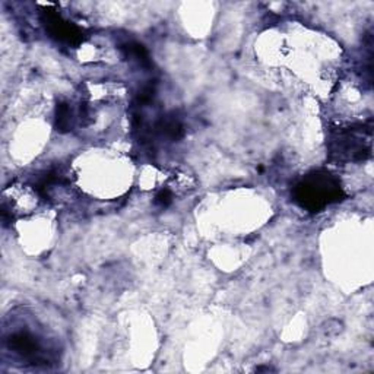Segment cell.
Here are the masks:
<instances>
[{
  "label": "cell",
  "mask_w": 374,
  "mask_h": 374,
  "mask_svg": "<svg viewBox=\"0 0 374 374\" xmlns=\"http://www.w3.org/2000/svg\"><path fill=\"white\" fill-rule=\"evenodd\" d=\"M72 120V111L68 104H60L57 107V127L60 129H69Z\"/></svg>",
  "instance_id": "cell-2"
},
{
  "label": "cell",
  "mask_w": 374,
  "mask_h": 374,
  "mask_svg": "<svg viewBox=\"0 0 374 374\" xmlns=\"http://www.w3.org/2000/svg\"><path fill=\"white\" fill-rule=\"evenodd\" d=\"M339 187L333 184L327 174L324 177H314L310 178L307 183H303L298 187V199L301 201L303 206L310 209H317L330 201H336L339 198Z\"/></svg>",
  "instance_id": "cell-1"
},
{
  "label": "cell",
  "mask_w": 374,
  "mask_h": 374,
  "mask_svg": "<svg viewBox=\"0 0 374 374\" xmlns=\"http://www.w3.org/2000/svg\"><path fill=\"white\" fill-rule=\"evenodd\" d=\"M155 202L159 205V206H167V205L171 202V193L170 190H162L156 195V199Z\"/></svg>",
  "instance_id": "cell-3"
}]
</instances>
